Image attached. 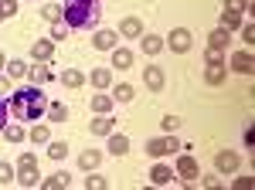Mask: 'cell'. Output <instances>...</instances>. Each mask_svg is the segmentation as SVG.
I'll return each instance as SVG.
<instances>
[{
  "mask_svg": "<svg viewBox=\"0 0 255 190\" xmlns=\"http://www.w3.org/2000/svg\"><path fill=\"white\" fill-rule=\"evenodd\" d=\"M61 82H65V85H68V89H79L82 82H85V75H82V72H75V68H68V72H65V75H61Z\"/></svg>",
  "mask_w": 255,
  "mask_h": 190,
  "instance_id": "4316f807",
  "label": "cell"
},
{
  "mask_svg": "<svg viewBox=\"0 0 255 190\" xmlns=\"http://www.w3.org/2000/svg\"><path fill=\"white\" fill-rule=\"evenodd\" d=\"M163 129H167V133H177V129H180V119H177V115H163Z\"/></svg>",
  "mask_w": 255,
  "mask_h": 190,
  "instance_id": "74e56055",
  "label": "cell"
},
{
  "mask_svg": "<svg viewBox=\"0 0 255 190\" xmlns=\"http://www.w3.org/2000/svg\"><path fill=\"white\" fill-rule=\"evenodd\" d=\"M0 20H3V17H0Z\"/></svg>",
  "mask_w": 255,
  "mask_h": 190,
  "instance_id": "f6af8a7d",
  "label": "cell"
},
{
  "mask_svg": "<svg viewBox=\"0 0 255 190\" xmlns=\"http://www.w3.org/2000/svg\"><path fill=\"white\" fill-rule=\"evenodd\" d=\"M232 44V31H225V27H215L211 34H208V48H218V51H225Z\"/></svg>",
  "mask_w": 255,
  "mask_h": 190,
  "instance_id": "ba28073f",
  "label": "cell"
},
{
  "mask_svg": "<svg viewBox=\"0 0 255 190\" xmlns=\"http://www.w3.org/2000/svg\"><path fill=\"white\" fill-rule=\"evenodd\" d=\"M242 38L249 41V44H252V41H255V27H252V24H245V31H242Z\"/></svg>",
  "mask_w": 255,
  "mask_h": 190,
  "instance_id": "60d3db41",
  "label": "cell"
},
{
  "mask_svg": "<svg viewBox=\"0 0 255 190\" xmlns=\"http://www.w3.org/2000/svg\"><path fill=\"white\" fill-rule=\"evenodd\" d=\"M197 160L194 156H180V160H177V177H180V180H197Z\"/></svg>",
  "mask_w": 255,
  "mask_h": 190,
  "instance_id": "52a82bcc",
  "label": "cell"
},
{
  "mask_svg": "<svg viewBox=\"0 0 255 190\" xmlns=\"http://www.w3.org/2000/svg\"><path fill=\"white\" fill-rule=\"evenodd\" d=\"M109 153H116V156H126V153H129V139H126L123 133H116V129H113V133H109Z\"/></svg>",
  "mask_w": 255,
  "mask_h": 190,
  "instance_id": "8fae6325",
  "label": "cell"
},
{
  "mask_svg": "<svg viewBox=\"0 0 255 190\" xmlns=\"http://www.w3.org/2000/svg\"><path fill=\"white\" fill-rule=\"evenodd\" d=\"M85 187H89V190H102V187H106V177H99V173H96V177H89Z\"/></svg>",
  "mask_w": 255,
  "mask_h": 190,
  "instance_id": "f35d334b",
  "label": "cell"
},
{
  "mask_svg": "<svg viewBox=\"0 0 255 190\" xmlns=\"http://www.w3.org/2000/svg\"><path fill=\"white\" fill-rule=\"evenodd\" d=\"M17 184H24V187H38L41 184V173H38V163H20L17 167Z\"/></svg>",
  "mask_w": 255,
  "mask_h": 190,
  "instance_id": "8992f818",
  "label": "cell"
},
{
  "mask_svg": "<svg viewBox=\"0 0 255 190\" xmlns=\"http://www.w3.org/2000/svg\"><path fill=\"white\" fill-rule=\"evenodd\" d=\"M113 95H116L119 102H133V85H129V82H123V85H113Z\"/></svg>",
  "mask_w": 255,
  "mask_h": 190,
  "instance_id": "d4e9b609",
  "label": "cell"
},
{
  "mask_svg": "<svg viewBox=\"0 0 255 190\" xmlns=\"http://www.w3.org/2000/svg\"><path fill=\"white\" fill-rule=\"evenodd\" d=\"M0 133L7 136V143H24V129L20 126H3Z\"/></svg>",
  "mask_w": 255,
  "mask_h": 190,
  "instance_id": "f546056e",
  "label": "cell"
},
{
  "mask_svg": "<svg viewBox=\"0 0 255 190\" xmlns=\"http://www.w3.org/2000/svg\"><path fill=\"white\" fill-rule=\"evenodd\" d=\"M44 92L38 85H27V89H17L10 95V112L17 115V122H38L44 115Z\"/></svg>",
  "mask_w": 255,
  "mask_h": 190,
  "instance_id": "6da1fadb",
  "label": "cell"
},
{
  "mask_svg": "<svg viewBox=\"0 0 255 190\" xmlns=\"http://www.w3.org/2000/svg\"><path fill=\"white\" fill-rule=\"evenodd\" d=\"M129 65H133V51L129 48H113V68H123L126 72Z\"/></svg>",
  "mask_w": 255,
  "mask_h": 190,
  "instance_id": "9a60e30c",
  "label": "cell"
},
{
  "mask_svg": "<svg viewBox=\"0 0 255 190\" xmlns=\"http://www.w3.org/2000/svg\"><path fill=\"white\" fill-rule=\"evenodd\" d=\"M204 78H208V85H221L225 82V65H208Z\"/></svg>",
  "mask_w": 255,
  "mask_h": 190,
  "instance_id": "603a6c76",
  "label": "cell"
},
{
  "mask_svg": "<svg viewBox=\"0 0 255 190\" xmlns=\"http://www.w3.org/2000/svg\"><path fill=\"white\" fill-rule=\"evenodd\" d=\"M3 65H7V58H3V51H0V68H3Z\"/></svg>",
  "mask_w": 255,
  "mask_h": 190,
  "instance_id": "ee69618b",
  "label": "cell"
},
{
  "mask_svg": "<svg viewBox=\"0 0 255 190\" xmlns=\"http://www.w3.org/2000/svg\"><path fill=\"white\" fill-rule=\"evenodd\" d=\"M7 89H10V82H7V78L0 75V92H7Z\"/></svg>",
  "mask_w": 255,
  "mask_h": 190,
  "instance_id": "7bdbcfd3",
  "label": "cell"
},
{
  "mask_svg": "<svg viewBox=\"0 0 255 190\" xmlns=\"http://www.w3.org/2000/svg\"><path fill=\"white\" fill-rule=\"evenodd\" d=\"M3 68H7V75H10V78H24V75H27V65H24L20 58H14V61H7Z\"/></svg>",
  "mask_w": 255,
  "mask_h": 190,
  "instance_id": "cb8c5ba5",
  "label": "cell"
},
{
  "mask_svg": "<svg viewBox=\"0 0 255 190\" xmlns=\"http://www.w3.org/2000/svg\"><path fill=\"white\" fill-rule=\"evenodd\" d=\"M116 31H99L96 38H92V44H96L99 51H113V48H116Z\"/></svg>",
  "mask_w": 255,
  "mask_h": 190,
  "instance_id": "7c38bea8",
  "label": "cell"
},
{
  "mask_svg": "<svg viewBox=\"0 0 255 190\" xmlns=\"http://www.w3.org/2000/svg\"><path fill=\"white\" fill-rule=\"evenodd\" d=\"M204 61H208V65H225V58H221V51H218V48H208Z\"/></svg>",
  "mask_w": 255,
  "mask_h": 190,
  "instance_id": "8d00e7d4",
  "label": "cell"
},
{
  "mask_svg": "<svg viewBox=\"0 0 255 190\" xmlns=\"http://www.w3.org/2000/svg\"><path fill=\"white\" fill-rule=\"evenodd\" d=\"M150 180H153L157 187H163V184H170V180H174V170H170V167H163V163H157V167L150 170Z\"/></svg>",
  "mask_w": 255,
  "mask_h": 190,
  "instance_id": "e0dca14e",
  "label": "cell"
},
{
  "mask_svg": "<svg viewBox=\"0 0 255 190\" xmlns=\"http://www.w3.org/2000/svg\"><path fill=\"white\" fill-rule=\"evenodd\" d=\"M41 187H44V190H55V187H72V177H68V173H55V177H44V180H41Z\"/></svg>",
  "mask_w": 255,
  "mask_h": 190,
  "instance_id": "44dd1931",
  "label": "cell"
},
{
  "mask_svg": "<svg viewBox=\"0 0 255 190\" xmlns=\"http://www.w3.org/2000/svg\"><path fill=\"white\" fill-rule=\"evenodd\" d=\"M3 126H7V102L0 98V129H3Z\"/></svg>",
  "mask_w": 255,
  "mask_h": 190,
  "instance_id": "b9f144b4",
  "label": "cell"
},
{
  "mask_svg": "<svg viewBox=\"0 0 255 190\" xmlns=\"http://www.w3.org/2000/svg\"><path fill=\"white\" fill-rule=\"evenodd\" d=\"M119 34H123V38H139V34H143L139 17H123L119 20Z\"/></svg>",
  "mask_w": 255,
  "mask_h": 190,
  "instance_id": "9c48e42d",
  "label": "cell"
},
{
  "mask_svg": "<svg viewBox=\"0 0 255 190\" xmlns=\"http://www.w3.org/2000/svg\"><path fill=\"white\" fill-rule=\"evenodd\" d=\"M10 180H14V167L10 163H0V187H7Z\"/></svg>",
  "mask_w": 255,
  "mask_h": 190,
  "instance_id": "d6a6232c",
  "label": "cell"
},
{
  "mask_svg": "<svg viewBox=\"0 0 255 190\" xmlns=\"http://www.w3.org/2000/svg\"><path fill=\"white\" fill-rule=\"evenodd\" d=\"M180 150V139H177V136H167V139H150V143H146V153H150V156H167V153H177Z\"/></svg>",
  "mask_w": 255,
  "mask_h": 190,
  "instance_id": "3957f363",
  "label": "cell"
},
{
  "mask_svg": "<svg viewBox=\"0 0 255 190\" xmlns=\"http://www.w3.org/2000/svg\"><path fill=\"white\" fill-rule=\"evenodd\" d=\"M109 109H113V98L109 95H92V112L96 115H106Z\"/></svg>",
  "mask_w": 255,
  "mask_h": 190,
  "instance_id": "7402d4cb",
  "label": "cell"
},
{
  "mask_svg": "<svg viewBox=\"0 0 255 190\" xmlns=\"http://www.w3.org/2000/svg\"><path fill=\"white\" fill-rule=\"evenodd\" d=\"M225 10H235V14H245V10H249V0H225Z\"/></svg>",
  "mask_w": 255,
  "mask_h": 190,
  "instance_id": "1f68e13d",
  "label": "cell"
},
{
  "mask_svg": "<svg viewBox=\"0 0 255 190\" xmlns=\"http://www.w3.org/2000/svg\"><path fill=\"white\" fill-rule=\"evenodd\" d=\"M27 75H31V85H48V82H51V72L44 68V61L31 65V68H27Z\"/></svg>",
  "mask_w": 255,
  "mask_h": 190,
  "instance_id": "5bb4252c",
  "label": "cell"
},
{
  "mask_svg": "<svg viewBox=\"0 0 255 190\" xmlns=\"http://www.w3.org/2000/svg\"><path fill=\"white\" fill-rule=\"evenodd\" d=\"M238 24H242V14H235V10H225V14H221V27H225V31H232Z\"/></svg>",
  "mask_w": 255,
  "mask_h": 190,
  "instance_id": "f1b7e54d",
  "label": "cell"
},
{
  "mask_svg": "<svg viewBox=\"0 0 255 190\" xmlns=\"http://www.w3.org/2000/svg\"><path fill=\"white\" fill-rule=\"evenodd\" d=\"M89 82H92L96 89H109V85H113V72H109V68H96V72L89 75Z\"/></svg>",
  "mask_w": 255,
  "mask_h": 190,
  "instance_id": "ffe728a7",
  "label": "cell"
},
{
  "mask_svg": "<svg viewBox=\"0 0 255 190\" xmlns=\"http://www.w3.org/2000/svg\"><path fill=\"white\" fill-rule=\"evenodd\" d=\"M99 163H102V153H99V150H85L79 156V167H82V170H96Z\"/></svg>",
  "mask_w": 255,
  "mask_h": 190,
  "instance_id": "d6986e66",
  "label": "cell"
},
{
  "mask_svg": "<svg viewBox=\"0 0 255 190\" xmlns=\"http://www.w3.org/2000/svg\"><path fill=\"white\" fill-rule=\"evenodd\" d=\"M167 44H170V51H177V55L191 51V31H187V27H177V31H170Z\"/></svg>",
  "mask_w": 255,
  "mask_h": 190,
  "instance_id": "5b68a950",
  "label": "cell"
},
{
  "mask_svg": "<svg viewBox=\"0 0 255 190\" xmlns=\"http://www.w3.org/2000/svg\"><path fill=\"white\" fill-rule=\"evenodd\" d=\"M215 167H218L221 173H235L238 167H242V156H238L235 150H221V153L215 156Z\"/></svg>",
  "mask_w": 255,
  "mask_h": 190,
  "instance_id": "277c9868",
  "label": "cell"
},
{
  "mask_svg": "<svg viewBox=\"0 0 255 190\" xmlns=\"http://www.w3.org/2000/svg\"><path fill=\"white\" fill-rule=\"evenodd\" d=\"M228 65H232L235 72H242V75H249V72H252V51H235Z\"/></svg>",
  "mask_w": 255,
  "mask_h": 190,
  "instance_id": "30bf717a",
  "label": "cell"
},
{
  "mask_svg": "<svg viewBox=\"0 0 255 190\" xmlns=\"http://www.w3.org/2000/svg\"><path fill=\"white\" fill-rule=\"evenodd\" d=\"M17 14V0H0V17H10Z\"/></svg>",
  "mask_w": 255,
  "mask_h": 190,
  "instance_id": "836d02e7",
  "label": "cell"
},
{
  "mask_svg": "<svg viewBox=\"0 0 255 190\" xmlns=\"http://www.w3.org/2000/svg\"><path fill=\"white\" fill-rule=\"evenodd\" d=\"M160 48H163V38H157V34H146V38H143V51H146V55H157Z\"/></svg>",
  "mask_w": 255,
  "mask_h": 190,
  "instance_id": "484cf974",
  "label": "cell"
},
{
  "mask_svg": "<svg viewBox=\"0 0 255 190\" xmlns=\"http://www.w3.org/2000/svg\"><path fill=\"white\" fill-rule=\"evenodd\" d=\"M51 119H55V122H65V119H68V109H65L61 102H55V105H51Z\"/></svg>",
  "mask_w": 255,
  "mask_h": 190,
  "instance_id": "e575fe53",
  "label": "cell"
},
{
  "mask_svg": "<svg viewBox=\"0 0 255 190\" xmlns=\"http://www.w3.org/2000/svg\"><path fill=\"white\" fill-rule=\"evenodd\" d=\"M58 17H61V7H58V3H48V7H44V20H51V24H55Z\"/></svg>",
  "mask_w": 255,
  "mask_h": 190,
  "instance_id": "d590c367",
  "label": "cell"
},
{
  "mask_svg": "<svg viewBox=\"0 0 255 190\" xmlns=\"http://www.w3.org/2000/svg\"><path fill=\"white\" fill-rule=\"evenodd\" d=\"M48 156H51V160H65V156H68V143H51V146H48Z\"/></svg>",
  "mask_w": 255,
  "mask_h": 190,
  "instance_id": "4dcf8cb0",
  "label": "cell"
},
{
  "mask_svg": "<svg viewBox=\"0 0 255 190\" xmlns=\"http://www.w3.org/2000/svg\"><path fill=\"white\" fill-rule=\"evenodd\" d=\"M113 122H116V119H106V115L99 119V115H96V122L89 126V133H92V136H109V133H113V129H116Z\"/></svg>",
  "mask_w": 255,
  "mask_h": 190,
  "instance_id": "ac0fdd59",
  "label": "cell"
},
{
  "mask_svg": "<svg viewBox=\"0 0 255 190\" xmlns=\"http://www.w3.org/2000/svg\"><path fill=\"white\" fill-rule=\"evenodd\" d=\"M51 34H55V38H65V34H68V24H58V20H55V31H51Z\"/></svg>",
  "mask_w": 255,
  "mask_h": 190,
  "instance_id": "ab89813d",
  "label": "cell"
},
{
  "mask_svg": "<svg viewBox=\"0 0 255 190\" xmlns=\"http://www.w3.org/2000/svg\"><path fill=\"white\" fill-rule=\"evenodd\" d=\"M143 82H146L150 92H160V89H163V72H160V68H146V72H143Z\"/></svg>",
  "mask_w": 255,
  "mask_h": 190,
  "instance_id": "2e32d148",
  "label": "cell"
},
{
  "mask_svg": "<svg viewBox=\"0 0 255 190\" xmlns=\"http://www.w3.org/2000/svg\"><path fill=\"white\" fill-rule=\"evenodd\" d=\"M31 143H38V146H44V143H48V139H51V133H48V126H34V129H31Z\"/></svg>",
  "mask_w": 255,
  "mask_h": 190,
  "instance_id": "83f0119b",
  "label": "cell"
},
{
  "mask_svg": "<svg viewBox=\"0 0 255 190\" xmlns=\"http://www.w3.org/2000/svg\"><path fill=\"white\" fill-rule=\"evenodd\" d=\"M61 17H65V24L72 31H85L102 17V7H99V0H65Z\"/></svg>",
  "mask_w": 255,
  "mask_h": 190,
  "instance_id": "7a4b0ae2",
  "label": "cell"
},
{
  "mask_svg": "<svg viewBox=\"0 0 255 190\" xmlns=\"http://www.w3.org/2000/svg\"><path fill=\"white\" fill-rule=\"evenodd\" d=\"M31 55H34V61H44V65H48V61L55 58V44H51V41H38V44L31 48Z\"/></svg>",
  "mask_w": 255,
  "mask_h": 190,
  "instance_id": "4fadbf2b",
  "label": "cell"
}]
</instances>
